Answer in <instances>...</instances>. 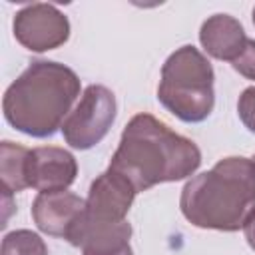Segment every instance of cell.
Segmentation results:
<instances>
[{"label": "cell", "instance_id": "1", "mask_svg": "<svg viewBox=\"0 0 255 255\" xmlns=\"http://www.w3.org/2000/svg\"><path fill=\"white\" fill-rule=\"evenodd\" d=\"M199 163L201 151L191 139L149 114H137L124 128L108 169L126 177L139 193L157 183L185 179Z\"/></svg>", "mask_w": 255, "mask_h": 255}, {"label": "cell", "instance_id": "2", "mask_svg": "<svg viewBox=\"0 0 255 255\" xmlns=\"http://www.w3.org/2000/svg\"><path fill=\"white\" fill-rule=\"evenodd\" d=\"M80 96V78L64 64L32 62L6 90L2 112L6 122L32 137H48L64 126Z\"/></svg>", "mask_w": 255, "mask_h": 255}, {"label": "cell", "instance_id": "3", "mask_svg": "<svg viewBox=\"0 0 255 255\" xmlns=\"http://www.w3.org/2000/svg\"><path fill=\"white\" fill-rule=\"evenodd\" d=\"M179 207L195 227L237 231L255 209V163L235 155L219 159L183 185Z\"/></svg>", "mask_w": 255, "mask_h": 255}, {"label": "cell", "instance_id": "4", "mask_svg": "<svg viewBox=\"0 0 255 255\" xmlns=\"http://www.w3.org/2000/svg\"><path fill=\"white\" fill-rule=\"evenodd\" d=\"M213 80L209 60L197 48L181 46L161 68L157 100L183 122H203L215 104Z\"/></svg>", "mask_w": 255, "mask_h": 255}, {"label": "cell", "instance_id": "5", "mask_svg": "<svg viewBox=\"0 0 255 255\" xmlns=\"http://www.w3.org/2000/svg\"><path fill=\"white\" fill-rule=\"evenodd\" d=\"M116 120V98L106 86L92 84L82 94L76 108L62 126L68 145L74 149H90L100 143Z\"/></svg>", "mask_w": 255, "mask_h": 255}, {"label": "cell", "instance_id": "6", "mask_svg": "<svg viewBox=\"0 0 255 255\" xmlns=\"http://www.w3.org/2000/svg\"><path fill=\"white\" fill-rule=\"evenodd\" d=\"M14 38L32 52L60 48L70 36L68 18L52 4L36 2L24 6L14 16Z\"/></svg>", "mask_w": 255, "mask_h": 255}, {"label": "cell", "instance_id": "7", "mask_svg": "<svg viewBox=\"0 0 255 255\" xmlns=\"http://www.w3.org/2000/svg\"><path fill=\"white\" fill-rule=\"evenodd\" d=\"M86 213V201L66 189L60 191H40L32 203V217L40 231L54 237L72 235L74 227Z\"/></svg>", "mask_w": 255, "mask_h": 255}, {"label": "cell", "instance_id": "8", "mask_svg": "<svg viewBox=\"0 0 255 255\" xmlns=\"http://www.w3.org/2000/svg\"><path fill=\"white\" fill-rule=\"evenodd\" d=\"M135 193L137 191L126 177L108 169L92 181L86 199V213L96 221H126Z\"/></svg>", "mask_w": 255, "mask_h": 255}, {"label": "cell", "instance_id": "9", "mask_svg": "<svg viewBox=\"0 0 255 255\" xmlns=\"http://www.w3.org/2000/svg\"><path fill=\"white\" fill-rule=\"evenodd\" d=\"M131 225L128 221H96L84 213L68 243L82 247L84 255H133L129 247Z\"/></svg>", "mask_w": 255, "mask_h": 255}, {"label": "cell", "instance_id": "10", "mask_svg": "<svg viewBox=\"0 0 255 255\" xmlns=\"http://www.w3.org/2000/svg\"><path fill=\"white\" fill-rule=\"evenodd\" d=\"M78 175L76 157L64 147H36L28 155V185L38 191H60Z\"/></svg>", "mask_w": 255, "mask_h": 255}, {"label": "cell", "instance_id": "11", "mask_svg": "<svg viewBox=\"0 0 255 255\" xmlns=\"http://www.w3.org/2000/svg\"><path fill=\"white\" fill-rule=\"evenodd\" d=\"M199 42L203 50L215 60L235 62L245 50L249 38L239 20L229 14H213L209 16L199 30Z\"/></svg>", "mask_w": 255, "mask_h": 255}, {"label": "cell", "instance_id": "12", "mask_svg": "<svg viewBox=\"0 0 255 255\" xmlns=\"http://www.w3.org/2000/svg\"><path fill=\"white\" fill-rule=\"evenodd\" d=\"M28 155L30 149L12 143V141H2L0 145V177H2V191L6 195L18 193L28 185Z\"/></svg>", "mask_w": 255, "mask_h": 255}, {"label": "cell", "instance_id": "13", "mask_svg": "<svg viewBox=\"0 0 255 255\" xmlns=\"http://www.w3.org/2000/svg\"><path fill=\"white\" fill-rule=\"evenodd\" d=\"M0 255H48V247L38 233L18 229L4 235Z\"/></svg>", "mask_w": 255, "mask_h": 255}, {"label": "cell", "instance_id": "14", "mask_svg": "<svg viewBox=\"0 0 255 255\" xmlns=\"http://www.w3.org/2000/svg\"><path fill=\"white\" fill-rule=\"evenodd\" d=\"M237 112H239V118L245 124V128L255 133V86L243 90V94L239 96V102H237Z\"/></svg>", "mask_w": 255, "mask_h": 255}, {"label": "cell", "instance_id": "15", "mask_svg": "<svg viewBox=\"0 0 255 255\" xmlns=\"http://www.w3.org/2000/svg\"><path fill=\"white\" fill-rule=\"evenodd\" d=\"M235 72L245 76L247 80H255V40H249L241 56L231 64Z\"/></svg>", "mask_w": 255, "mask_h": 255}, {"label": "cell", "instance_id": "16", "mask_svg": "<svg viewBox=\"0 0 255 255\" xmlns=\"http://www.w3.org/2000/svg\"><path fill=\"white\" fill-rule=\"evenodd\" d=\"M243 233H245V239H247L249 247L255 251V209L251 211V215L243 223Z\"/></svg>", "mask_w": 255, "mask_h": 255}, {"label": "cell", "instance_id": "17", "mask_svg": "<svg viewBox=\"0 0 255 255\" xmlns=\"http://www.w3.org/2000/svg\"><path fill=\"white\" fill-rule=\"evenodd\" d=\"M253 24H255V8H253Z\"/></svg>", "mask_w": 255, "mask_h": 255}, {"label": "cell", "instance_id": "18", "mask_svg": "<svg viewBox=\"0 0 255 255\" xmlns=\"http://www.w3.org/2000/svg\"><path fill=\"white\" fill-rule=\"evenodd\" d=\"M251 161H253V163H255V155H253V159H251Z\"/></svg>", "mask_w": 255, "mask_h": 255}]
</instances>
